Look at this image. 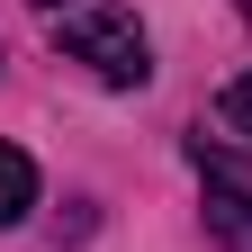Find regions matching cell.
Returning <instances> with one entry per match:
<instances>
[{"instance_id":"6da1fadb","label":"cell","mask_w":252,"mask_h":252,"mask_svg":"<svg viewBox=\"0 0 252 252\" xmlns=\"http://www.w3.org/2000/svg\"><path fill=\"white\" fill-rule=\"evenodd\" d=\"M63 36V54L72 63H90L108 90H144V72H153V54H144V27H135V9H108V0H81L72 18L54 27Z\"/></svg>"},{"instance_id":"3957f363","label":"cell","mask_w":252,"mask_h":252,"mask_svg":"<svg viewBox=\"0 0 252 252\" xmlns=\"http://www.w3.org/2000/svg\"><path fill=\"white\" fill-rule=\"evenodd\" d=\"M216 126H225V135H252V72H243V81H225V99H216Z\"/></svg>"},{"instance_id":"5b68a950","label":"cell","mask_w":252,"mask_h":252,"mask_svg":"<svg viewBox=\"0 0 252 252\" xmlns=\"http://www.w3.org/2000/svg\"><path fill=\"white\" fill-rule=\"evenodd\" d=\"M36 9H63V18H72V9H81V0H36Z\"/></svg>"},{"instance_id":"7a4b0ae2","label":"cell","mask_w":252,"mask_h":252,"mask_svg":"<svg viewBox=\"0 0 252 252\" xmlns=\"http://www.w3.org/2000/svg\"><path fill=\"white\" fill-rule=\"evenodd\" d=\"M27 207H36V162L18 144H0V225H18Z\"/></svg>"},{"instance_id":"8992f818","label":"cell","mask_w":252,"mask_h":252,"mask_svg":"<svg viewBox=\"0 0 252 252\" xmlns=\"http://www.w3.org/2000/svg\"><path fill=\"white\" fill-rule=\"evenodd\" d=\"M243 9H252V0H243Z\"/></svg>"},{"instance_id":"277c9868","label":"cell","mask_w":252,"mask_h":252,"mask_svg":"<svg viewBox=\"0 0 252 252\" xmlns=\"http://www.w3.org/2000/svg\"><path fill=\"white\" fill-rule=\"evenodd\" d=\"M207 207H216V225H225L234 243H252V198H243V189H216Z\"/></svg>"}]
</instances>
